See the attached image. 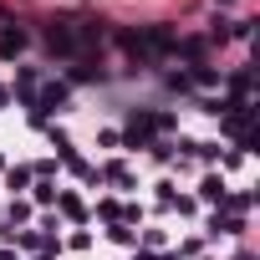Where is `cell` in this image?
<instances>
[{"mask_svg": "<svg viewBox=\"0 0 260 260\" xmlns=\"http://www.w3.org/2000/svg\"><path fill=\"white\" fill-rule=\"evenodd\" d=\"M21 46H26V36H21V31H6V36H0V56H16Z\"/></svg>", "mask_w": 260, "mask_h": 260, "instance_id": "1", "label": "cell"}, {"mask_svg": "<svg viewBox=\"0 0 260 260\" xmlns=\"http://www.w3.org/2000/svg\"><path fill=\"white\" fill-rule=\"evenodd\" d=\"M214 6H230V0H214Z\"/></svg>", "mask_w": 260, "mask_h": 260, "instance_id": "2", "label": "cell"}]
</instances>
